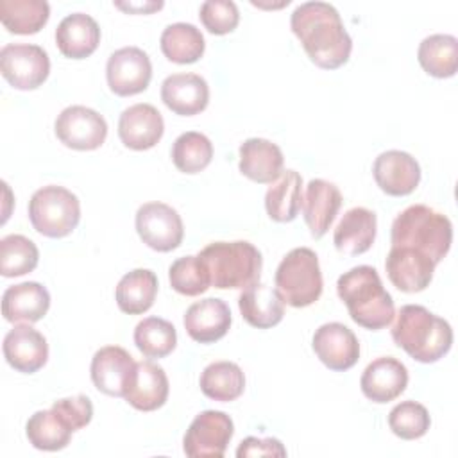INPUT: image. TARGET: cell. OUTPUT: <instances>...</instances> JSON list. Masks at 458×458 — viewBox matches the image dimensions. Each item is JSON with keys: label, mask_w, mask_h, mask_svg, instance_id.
Listing matches in <instances>:
<instances>
[{"label": "cell", "mask_w": 458, "mask_h": 458, "mask_svg": "<svg viewBox=\"0 0 458 458\" xmlns=\"http://www.w3.org/2000/svg\"><path fill=\"white\" fill-rule=\"evenodd\" d=\"M292 32L318 68L336 70L349 61L352 39L338 11L327 2H304L290 18Z\"/></svg>", "instance_id": "6da1fadb"}, {"label": "cell", "mask_w": 458, "mask_h": 458, "mask_svg": "<svg viewBox=\"0 0 458 458\" xmlns=\"http://www.w3.org/2000/svg\"><path fill=\"white\" fill-rule=\"evenodd\" d=\"M336 293L347 306L351 318L370 331L386 327L394 315L392 295L385 290L377 270L370 265H358L336 281Z\"/></svg>", "instance_id": "7a4b0ae2"}, {"label": "cell", "mask_w": 458, "mask_h": 458, "mask_svg": "<svg viewBox=\"0 0 458 458\" xmlns=\"http://www.w3.org/2000/svg\"><path fill=\"white\" fill-rule=\"evenodd\" d=\"M392 338L408 356L420 363H435L453 345V329L447 320L420 304H406L399 310L392 326Z\"/></svg>", "instance_id": "3957f363"}, {"label": "cell", "mask_w": 458, "mask_h": 458, "mask_svg": "<svg viewBox=\"0 0 458 458\" xmlns=\"http://www.w3.org/2000/svg\"><path fill=\"white\" fill-rule=\"evenodd\" d=\"M390 242L392 247L413 249L438 265L451 249L453 224L444 213L426 204H413L392 222Z\"/></svg>", "instance_id": "277c9868"}, {"label": "cell", "mask_w": 458, "mask_h": 458, "mask_svg": "<svg viewBox=\"0 0 458 458\" xmlns=\"http://www.w3.org/2000/svg\"><path fill=\"white\" fill-rule=\"evenodd\" d=\"M197 256L209 274L211 286L218 290H245L259 283L263 258L250 242H213Z\"/></svg>", "instance_id": "5b68a950"}, {"label": "cell", "mask_w": 458, "mask_h": 458, "mask_svg": "<svg viewBox=\"0 0 458 458\" xmlns=\"http://www.w3.org/2000/svg\"><path fill=\"white\" fill-rule=\"evenodd\" d=\"M276 290L293 308H306L322 295L324 281L318 256L308 247L292 249L276 270Z\"/></svg>", "instance_id": "8992f818"}, {"label": "cell", "mask_w": 458, "mask_h": 458, "mask_svg": "<svg viewBox=\"0 0 458 458\" xmlns=\"http://www.w3.org/2000/svg\"><path fill=\"white\" fill-rule=\"evenodd\" d=\"M29 220L39 234L64 238L81 220V202L75 193L63 186H43L29 200Z\"/></svg>", "instance_id": "52a82bcc"}, {"label": "cell", "mask_w": 458, "mask_h": 458, "mask_svg": "<svg viewBox=\"0 0 458 458\" xmlns=\"http://www.w3.org/2000/svg\"><path fill=\"white\" fill-rule=\"evenodd\" d=\"M0 72L16 89H36L50 73L48 54L30 43H9L0 50Z\"/></svg>", "instance_id": "ba28073f"}, {"label": "cell", "mask_w": 458, "mask_h": 458, "mask_svg": "<svg viewBox=\"0 0 458 458\" xmlns=\"http://www.w3.org/2000/svg\"><path fill=\"white\" fill-rule=\"evenodd\" d=\"M234 433L233 419L218 410L200 411L188 426L182 449L191 458H222Z\"/></svg>", "instance_id": "9c48e42d"}, {"label": "cell", "mask_w": 458, "mask_h": 458, "mask_svg": "<svg viewBox=\"0 0 458 458\" xmlns=\"http://www.w3.org/2000/svg\"><path fill=\"white\" fill-rule=\"evenodd\" d=\"M57 140L73 150H95L107 136V123L100 113L86 106L63 109L54 123Z\"/></svg>", "instance_id": "30bf717a"}, {"label": "cell", "mask_w": 458, "mask_h": 458, "mask_svg": "<svg viewBox=\"0 0 458 458\" xmlns=\"http://www.w3.org/2000/svg\"><path fill=\"white\" fill-rule=\"evenodd\" d=\"M136 231L157 252L177 249L184 236L181 215L165 202H147L136 211Z\"/></svg>", "instance_id": "8fae6325"}, {"label": "cell", "mask_w": 458, "mask_h": 458, "mask_svg": "<svg viewBox=\"0 0 458 458\" xmlns=\"http://www.w3.org/2000/svg\"><path fill=\"white\" fill-rule=\"evenodd\" d=\"M106 77L107 86L114 95H138L147 89L152 79L150 57L138 47L118 48L107 59Z\"/></svg>", "instance_id": "7c38bea8"}, {"label": "cell", "mask_w": 458, "mask_h": 458, "mask_svg": "<svg viewBox=\"0 0 458 458\" xmlns=\"http://www.w3.org/2000/svg\"><path fill=\"white\" fill-rule=\"evenodd\" d=\"M317 358L331 370L344 372L356 365L360 358V342L356 335L340 322L322 324L311 340Z\"/></svg>", "instance_id": "4fadbf2b"}, {"label": "cell", "mask_w": 458, "mask_h": 458, "mask_svg": "<svg viewBox=\"0 0 458 458\" xmlns=\"http://www.w3.org/2000/svg\"><path fill=\"white\" fill-rule=\"evenodd\" d=\"M134 369L136 361L123 347L106 345L93 354L89 372L97 390L111 397H123Z\"/></svg>", "instance_id": "5bb4252c"}, {"label": "cell", "mask_w": 458, "mask_h": 458, "mask_svg": "<svg viewBox=\"0 0 458 458\" xmlns=\"http://www.w3.org/2000/svg\"><path fill=\"white\" fill-rule=\"evenodd\" d=\"M435 267L437 265L428 256L408 247H390L385 259L390 283L404 293L426 290L433 279Z\"/></svg>", "instance_id": "9a60e30c"}, {"label": "cell", "mask_w": 458, "mask_h": 458, "mask_svg": "<svg viewBox=\"0 0 458 458\" xmlns=\"http://www.w3.org/2000/svg\"><path fill=\"white\" fill-rule=\"evenodd\" d=\"M372 174L381 191L392 197L410 195L420 182L417 159L403 150L381 152L374 161Z\"/></svg>", "instance_id": "2e32d148"}, {"label": "cell", "mask_w": 458, "mask_h": 458, "mask_svg": "<svg viewBox=\"0 0 458 458\" xmlns=\"http://www.w3.org/2000/svg\"><path fill=\"white\" fill-rule=\"evenodd\" d=\"M360 386L363 395L372 403H390L406 390L408 369L392 356H379L365 367Z\"/></svg>", "instance_id": "e0dca14e"}, {"label": "cell", "mask_w": 458, "mask_h": 458, "mask_svg": "<svg viewBox=\"0 0 458 458\" xmlns=\"http://www.w3.org/2000/svg\"><path fill=\"white\" fill-rule=\"evenodd\" d=\"M165 122L152 104H134L122 111L118 136L127 148L148 150L161 140Z\"/></svg>", "instance_id": "ac0fdd59"}, {"label": "cell", "mask_w": 458, "mask_h": 458, "mask_svg": "<svg viewBox=\"0 0 458 458\" xmlns=\"http://www.w3.org/2000/svg\"><path fill=\"white\" fill-rule=\"evenodd\" d=\"M5 361L18 372L34 374L48 360L47 338L29 324L14 326L4 338Z\"/></svg>", "instance_id": "d6986e66"}, {"label": "cell", "mask_w": 458, "mask_h": 458, "mask_svg": "<svg viewBox=\"0 0 458 458\" xmlns=\"http://www.w3.org/2000/svg\"><path fill=\"white\" fill-rule=\"evenodd\" d=\"M342 206V193L336 184L324 179H311L302 197V216L313 238H322Z\"/></svg>", "instance_id": "ffe728a7"}, {"label": "cell", "mask_w": 458, "mask_h": 458, "mask_svg": "<svg viewBox=\"0 0 458 458\" xmlns=\"http://www.w3.org/2000/svg\"><path fill=\"white\" fill-rule=\"evenodd\" d=\"M163 104L179 116L202 113L209 102V86L197 73H172L161 84Z\"/></svg>", "instance_id": "44dd1931"}, {"label": "cell", "mask_w": 458, "mask_h": 458, "mask_svg": "<svg viewBox=\"0 0 458 458\" xmlns=\"http://www.w3.org/2000/svg\"><path fill=\"white\" fill-rule=\"evenodd\" d=\"M184 327L191 340L213 344L227 335L231 327V310L216 297L197 301L184 313Z\"/></svg>", "instance_id": "7402d4cb"}, {"label": "cell", "mask_w": 458, "mask_h": 458, "mask_svg": "<svg viewBox=\"0 0 458 458\" xmlns=\"http://www.w3.org/2000/svg\"><path fill=\"white\" fill-rule=\"evenodd\" d=\"M168 377L163 367L154 361H138L134 376L123 394V399L140 411H154L168 399Z\"/></svg>", "instance_id": "603a6c76"}, {"label": "cell", "mask_w": 458, "mask_h": 458, "mask_svg": "<svg viewBox=\"0 0 458 458\" xmlns=\"http://www.w3.org/2000/svg\"><path fill=\"white\" fill-rule=\"evenodd\" d=\"M281 148L265 138H249L240 145V172L259 184H272L283 174Z\"/></svg>", "instance_id": "cb8c5ba5"}, {"label": "cell", "mask_w": 458, "mask_h": 458, "mask_svg": "<svg viewBox=\"0 0 458 458\" xmlns=\"http://www.w3.org/2000/svg\"><path fill=\"white\" fill-rule=\"evenodd\" d=\"M377 218L376 213L367 208H351L344 213L335 227L333 243L340 254L360 256L367 252L376 240Z\"/></svg>", "instance_id": "d4e9b609"}, {"label": "cell", "mask_w": 458, "mask_h": 458, "mask_svg": "<svg viewBox=\"0 0 458 458\" xmlns=\"http://www.w3.org/2000/svg\"><path fill=\"white\" fill-rule=\"evenodd\" d=\"M50 308L48 290L36 283L25 281L9 286L2 295V315L7 322L32 324L41 320Z\"/></svg>", "instance_id": "484cf974"}, {"label": "cell", "mask_w": 458, "mask_h": 458, "mask_svg": "<svg viewBox=\"0 0 458 458\" xmlns=\"http://www.w3.org/2000/svg\"><path fill=\"white\" fill-rule=\"evenodd\" d=\"M98 43L100 27L89 14L72 13L64 16L55 29V45L64 57H89L97 50Z\"/></svg>", "instance_id": "4316f807"}, {"label": "cell", "mask_w": 458, "mask_h": 458, "mask_svg": "<svg viewBox=\"0 0 458 458\" xmlns=\"http://www.w3.org/2000/svg\"><path fill=\"white\" fill-rule=\"evenodd\" d=\"M238 308L243 320L258 329H268L277 326L284 317V301L277 290L254 283L242 290L238 297Z\"/></svg>", "instance_id": "83f0119b"}, {"label": "cell", "mask_w": 458, "mask_h": 458, "mask_svg": "<svg viewBox=\"0 0 458 458\" xmlns=\"http://www.w3.org/2000/svg\"><path fill=\"white\" fill-rule=\"evenodd\" d=\"M157 295V277L148 268H134L127 272L116 284V304L127 315H141L148 311Z\"/></svg>", "instance_id": "f1b7e54d"}, {"label": "cell", "mask_w": 458, "mask_h": 458, "mask_svg": "<svg viewBox=\"0 0 458 458\" xmlns=\"http://www.w3.org/2000/svg\"><path fill=\"white\" fill-rule=\"evenodd\" d=\"M302 206V177L295 170H283L265 193V209L274 222H292Z\"/></svg>", "instance_id": "f546056e"}, {"label": "cell", "mask_w": 458, "mask_h": 458, "mask_svg": "<svg viewBox=\"0 0 458 458\" xmlns=\"http://www.w3.org/2000/svg\"><path fill=\"white\" fill-rule=\"evenodd\" d=\"M417 59L428 75L453 77L458 70V41L451 34H431L420 41Z\"/></svg>", "instance_id": "4dcf8cb0"}, {"label": "cell", "mask_w": 458, "mask_h": 458, "mask_svg": "<svg viewBox=\"0 0 458 458\" xmlns=\"http://www.w3.org/2000/svg\"><path fill=\"white\" fill-rule=\"evenodd\" d=\"M161 52L165 57L177 64H191L204 54L206 43L202 32L193 23L177 21L161 32Z\"/></svg>", "instance_id": "1f68e13d"}, {"label": "cell", "mask_w": 458, "mask_h": 458, "mask_svg": "<svg viewBox=\"0 0 458 458\" xmlns=\"http://www.w3.org/2000/svg\"><path fill=\"white\" fill-rule=\"evenodd\" d=\"M73 429L54 408L39 410L27 420L25 435L41 451H61L70 444Z\"/></svg>", "instance_id": "d6a6232c"}, {"label": "cell", "mask_w": 458, "mask_h": 458, "mask_svg": "<svg viewBox=\"0 0 458 458\" xmlns=\"http://www.w3.org/2000/svg\"><path fill=\"white\" fill-rule=\"evenodd\" d=\"M50 18L45 0H0V21L13 34H36Z\"/></svg>", "instance_id": "836d02e7"}, {"label": "cell", "mask_w": 458, "mask_h": 458, "mask_svg": "<svg viewBox=\"0 0 458 458\" xmlns=\"http://www.w3.org/2000/svg\"><path fill=\"white\" fill-rule=\"evenodd\" d=\"M243 370L233 361H213L200 374V390L213 401H234L243 394Z\"/></svg>", "instance_id": "e575fe53"}, {"label": "cell", "mask_w": 458, "mask_h": 458, "mask_svg": "<svg viewBox=\"0 0 458 458\" xmlns=\"http://www.w3.org/2000/svg\"><path fill=\"white\" fill-rule=\"evenodd\" d=\"M134 344L145 358H165L177 345V333L172 322L159 317H147L134 329Z\"/></svg>", "instance_id": "d590c367"}, {"label": "cell", "mask_w": 458, "mask_h": 458, "mask_svg": "<svg viewBox=\"0 0 458 458\" xmlns=\"http://www.w3.org/2000/svg\"><path fill=\"white\" fill-rule=\"evenodd\" d=\"M39 250L32 240L23 234H7L0 240V274L18 277L38 267Z\"/></svg>", "instance_id": "8d00e7d4"}, {"label": "cell", "mask_w": 458, "mask_h": 458, "mask_svg": "<svg viewBox=\"0 0 458 458\" xmlns=\"http://www.w3.org/2000/svg\"><path fill=\"white\" fill-rule=\"evenodd\" d=\"M213 157V145L209 138L197 131L182 132L172 145V161L182 174H199Z\"/></svg>", "instance_id": "74e56055"}, {"label": "cell", "mask_w": 458, "mask_h": 458, "mask_svg": "<svg viewBox=\"0 0 458 458\" xmlns=\"http://www.w3.org/2000/svg\"><path fill=\"white\" fill-rule=\"evenodd\" d=\"M168 279L175 292L188 297L200 295L211 286L209 274L199 256L177 258L168 268Z\"/></svg>", "instance_id": "f35d334b"}, {"label": "cell", "mask_w": 458, "mask_h": 458, "mask_svg": "<svg viewBox=\"0 0 458 458\" xmlns=\"http://www.w3.org/2000/svg\"><path fill=\"white\" fill-rule=\"evenodd\" d=\"M431 424L426 406L417 401H403L388 413V426L392 433L403 440H415L428 433Z\"/></svg>", "instance_id": "ab89813d"}, {"label": "cell", "mask_w": 458, "mask_h": 458, "mask_svg": "<svg viewBox=\"0 0 458 458\" xmlns=\"http://www.w3.org/2000/svg\"><path fill=\"white\" fill-rule=\"evenodd\" d=\"M199 16L208 32L216 36L233 32L240 21L238 7L231 0H206L200 5Z\"/></svg>", "instance_id": "60d3db41"}, {"label": "cell", "mask_w": 458, "mask_h": 458, "mask_svg": "<svg viewBox=\"0 0 458 458\" xmlns=\"http://www.w3.org/2000/svg\"><path fill=\"white\" fill-rule=\"evenodd\" d=\"M52 408L61 413V417L70 424L73 431L88 426L93 417V404L89 397L86 395H75V397H63L54 401Z\"/></svg>", "instance_id": "b9f144b4"}, {"label": "cell", "mask_w": 458, "mask_h": 458, "mask_svg": "<svg viewBox=\"0 0 458 458\" xmlns=\"http://www.w3.org/2000/svg\"><path fill=\"white\" fill-rule=\"evenodd\" d=\"M236 456H286V449L277 438H258L247 437L240 442L236 449Z\"/></svg>", "instance_id": "7bdbcfd3"}, {"label": "cell", "mask_w": 458, "mask_h": 458, "mask_svg": "<svg viewBox=\"0 0 458 458\" xmlns=\"http://www.w3.org/2000/svg\"><path fill=\"white\" fill-rule=\"evenodd\" d=\"M118 9L122 11H127V13H138V14H147V13H152V11H157L163 7V2H129V4H123V2H116L114 4Z\"/></svg>", "instance_id": "ee69618b"}]
</instances>
